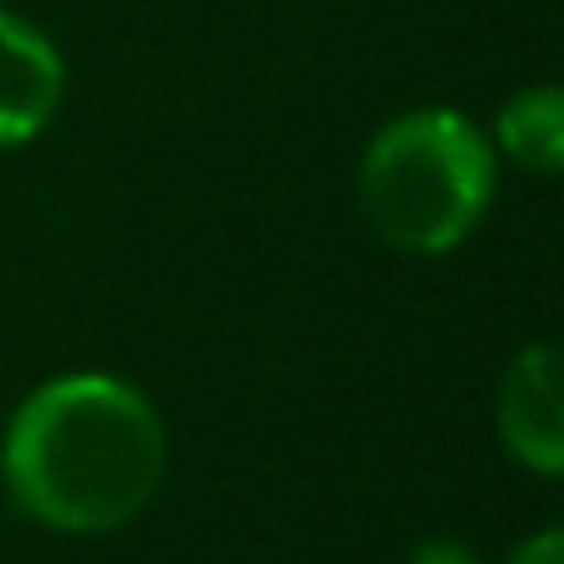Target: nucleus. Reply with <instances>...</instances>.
I'll return each mask as SVG.
<instances>
[{
    "instance_id": "nucleus-1",
    "label": "nucleus",
    "mask_w": 564,
    "mask_h": 564,
    "mask_svg": "<svg viewBox=\"0 0 564 564\" xmlns=\"http://www.w3.org/2000/svg\"><path fill=\"white\" fill-rule=\"evenodd\" d=\"M166 415L117 371H62L18 399L0 432L12 509L62 536H111L166 487Z\"/></svg>"
},
{
    "instance_id": "nucleus-2",
    "label": "nucleus",
    "mask_w": 564,
    "mask_h": 564,
    "mask_svg": "<svg viewBox=\"0 0 564 564\" xmlns=\"http://www.w3.org/2000/svg\"><path fill=\"white\" fill-rule=\"evenodd\" d=\"M355 199L393 254H454L498 199V150L459 106H410L366 139Z\"/></svg>"
},
{
    "instance_id": "nucleus-3",
    "label": "nucleus",
    "mask_w": 564,
    "mask_h": 564,
    "mask_svg": "<svg viewBox=\"0 0 564 564\" xmlns=\"http://www.w3.org/2000/svg\"><path fill=\"white\" fill-rule=\"evenodd\" d=\"M492 426H498L503 454L520 470L542 481L564 476V371L547 338L509 355L498 377V399H492Z\"/></svg>"
},
{
    "instance_id": "nucleus-4",
    "label": "nucleus",
    "mask_w": 564,
    "mask_h": 564,
    "mask_svg": "<svg viewBox=\"0 0 564 564\" xmlns=\"http://www.w3.org/2000/svg\"><path fill=\"white\" fill-rule=\"evenodd\" d=\"M67 100L62 45L23 12L0 7V150L34 144Z\"/></svg>"
},
{
    "instance_id": "nucleus-5",
    "label": "nucleus",
    "mask_w": 564,
    "mask_h": 564,
    "mask_svg": "<svg viewBox=\"0 0 564 564\" xmlns=\"http://www.w3.org/2000/svg\"><path fill=\"white\" fill-rule=\"evenodd\" d=\"M487 139H492L498 161H514L531 177H558V166H564V95L553 84L514 89L498 106Z\"/></svg>"
},
{
    "instance_id": "nucleus-6",
    "label": "nucleus",
    "mask_w": 564,
    "mask_h": 564,
    "mask_svg": "<svg viewBox=\"0 0 564 564\" xmlns=\"http://www.w3.org/2000/svg\"><path fill=\"white\" fill-rule=\"evenodd\" d=\"M404 564H487L465 536H421L410 553H404Z\"/></svg>"
},
{
    "instance_id": "nucleus-7",
    "label": "nucleus",
    "mask_w": 564,
    "mask_h": 564,
    "mask_svg": "<svg viewBox=\"0 0 564 564\" xmlns=\"http://www.w3.org/2000/svg\"><path fill=\"white\" fill-rule=\"evenodd\" d=\"M503 564H564V531L558 525H536L531 536H520Z\"/></svg>"
}]
</instances>
